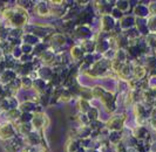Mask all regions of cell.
Returning a JSON list of instances; mask_svg holds the SVG:
<instances>
[{"instance_id":"6da1fadb","label":"cell","mask_w":156,"mask_h":152,"mask_svg":"<svg viewBox=\"0 0 156 152\" xmlns=\"http://www.w3.org/2000/svg\"><path fill=\"white\" fill-rule=\"evenodd\" d=\"M73 52H74V53H73V54H74V55H75V52H80V50H79L78 48H76V49H74V50H73ZM76 55H78V57H79V56H81V55H82V53H76Z\"/></svg>"}]
</instances>
